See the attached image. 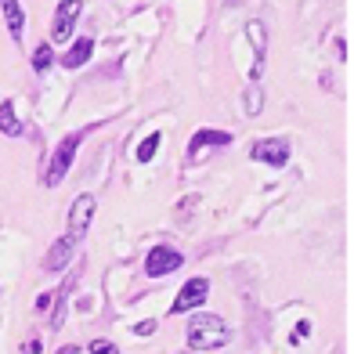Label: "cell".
Wrapping results in <instances>:
<instances>
[{"label": "cell", "instance_id": "cell-1", "mask_svg": "<svg viewBox=\"0 0 354 354\" xmlns=\"http://www.w3.org/2000/svg\"><path fill=\"white\" fill-rule=\"evenodd\" d=\"M232 340L228 326H224V318L217 315H196L188 326V344L196 351H214V347H224Z\"/></svg>", "mask_w": 354, "mask_h": 354}, {"label": "cell", "instance_id": "cell-2", "mask_svg": "<svg viewBox=\"0 0 354 354\" xmlns=\"http://www.w3.org/2000/svg\"><path fill=\"white\" fill-rule=\"evenodd\" d=\"M80 138H84V134H69V138H62L55 145L51 159H47V174H44V185L47 188H55V185L66 181V174H69L73 159H76V149H80Z\"/></svg>", "mask_w": 354, "mask_h": 354}, {"label": "cell", "instance_id": "cell-3", "mask_svg": "<svg viewBox=\"0 0 354 354\" xmlns=\"http://www.w3.org/2000/svg\"><path fill=\"white\" fill-rule=\"evenodd\" d=\"M80 11H84V4H80V0H62V4H58L55 22H51V40H55V44H66V40L73 37Z\"/></svg>", "mask_w": 354, "mask_h": 354}, {"label": "cell", "instance_id": "cell-4", "mask_svg": "<svg viewBox=\"0 0 354 354\" xmlns=\"http://www.w3.org/2000/svg\"><path fill=\"white\" fill-rule=\"evenodd\" d=\"M181 261L185 257L177 253L174 246H152L149 257H145V271H149L152 279H163V275H170V271L181 268Z\"/></svg>", "mask_w": 354, "mask_h": 354}, {"label": "cell", "instance_id": "cell-5", "mask_svg": "<svg viewBox=\"0 0 354 354\" xmlns=\"http://www.w3.org/2000/svg\"><path fill=\"white\" fill-rule=\"evenodd\" d=\"M250 156L257 159V163H268V167H286L289 163V141L286 138H268V141H257Z\"/></svg>", "mask_w": 354, "mask_h": 354}, {"label": "cell", "instance_id": "cell-6", "mask_svg": "<svg viewBox=\"0 0 354 354\" xmlns=\"http://www.w3.org/2000/svg\"><path fill=\"white\" fill-rule=\"evenodd\" d=\"M206 293H210V282H206V279H188L181 286V293H177L174 304H170V315H185L192 308H199V304L206 300Z\"/></svg>", "mask_w": 354, "mask_h": 354}, {"label": "cell", "instance_id": "cell-7", "mask_svg": "<svg viewBox=\"0 0 354 354\" xmlns=\"http://www.w3.org/2000/svg\"><path fill=\"white\" fill-rule=\"evenodd\" d=\"M91 217H94V196H80V199L73 203V210H69V235H73V239L84 235L87 224H91Z\"/></svg>", "mask_w": 354, "mask_h": 354}, {"label": "cell", "instance_id": "cell-8", "mask_svg": "<svg viewBox=\"0 0 354 354\" xmlns=\"http://www.w3.org/2000/svg\"><path fill=\"white\" fill-rule=\"evenodd\" d=\"M73 250H76V239H73V235L55 239V246H51V253H47L44 268H47V271H62V268H66V264L73 261Z\"/></svg>", "mask_w": 354, "mask_h": 354}, {"label": "cell", "instance_id": "cell-9", "mask_svg": "<svg viewBox=\"0 0 354 354\" xmlns=\"http://www.w3.org/2000/svg\"><path fill=\"white\" fill-rule=\"evenodd\" d=\"M91 55H94V40L91 37H80V40H73L69 51L62 55V66H66V69H80Z\"/></svg>", "mask_w": 354, "mask_h": 354}, {"label": "cell", "instance_id": "cell-10", "mask_svg": "<svg viewBox=\"0 0 354 354\" xmlns=\"http://www.w3.org/2000/svg\"><path fill=\"white\" fill-rule=\"evenodd\" d=\"M0 131H4L8 138H19L22 134V123H19V112H15L11 102L0 105Z\"/></svg>", "mask_w": 354, "mask_h": 354}, {"label": "cell", "instance_id": "cell-11", "mask_svg": "<svg viewBox=\"0 0 354 354\" xmlns=\"http://www.w3.org/2000/svg\"><path fill=\"white\" fill-rule=\"evenodd\" d=\"M232 141V134H224V131H199L196 138H192V149H188V156H196L203 145H228Z\"/></svg>", "mask_w": 354, "mask_h": 354}, {"label": "cell", "instance_id": "cell-12", "mask_svg": "<svg viewBox=\"0 0 354 354\" xmlns=\"http://www.w3.org/2000/svg\"><path fill=\"white\" fill-rule=\"evenodd\" d=\"M4 19H8L11 37L19 40L22 37V4H19V0H4Z\"/></svg>", "mask_w": 354, "mask_h": 354}, {"label": "cell", "instance_id": "cell-13", "mask_svg": "<svg viewBox=\"0 0 354 354\" xmlns=\"http://www.w3.org/2000/svg\"><path fill=\"white\" fill-rule=\"evenodd\" d=\"M159 141H163V138L152 134V138H145V141L138 145V159H141V163H152V156L159 152Z\"/></svg>", "mask_w": 354, "mask_h": 354}, {"label": "cell", "instance_id": "cell-14", "mask_svg": "<svg viewBox=\"0 0 354 354\" xmlns=\"http://www.w3.org/2000/svg\"><path fill=\"white\" fill-rule=\"evenodd\" d=\"M51 62H55L51 44H40V47H37V55H33V69H37V73H44V69H51Z\"/></svg>", "mask_w": 354, "mask_h": 354}, {"label": "cell", "instance_id": "cell-15", "mask_svg": "<svg viewBox=\"0 0 354 354\" xmlns=\"http://www.w3.org/2000/svg\"><path fill=\"white\" fill-rule=\"evenodd\" d=\"M261 102H264V98H261V91L250 87V91H246V112H250V116H261V109H264Z\"/></svg>", "mask_w": 354, "mask_h": 354}, {"label": "cell", "instance_id": "cell-16", "mask_svg": "<svg viewBox=\"0 0 354 354\" xmlns=\"http://www.w3.org/2000/svg\"><path fill=\"white\" fill-rule=\"evenodd\" d=\"M87 351H91V354H120V347H116V344H109V340H94Z\"/></svg>", "mask_w": 354, "mask_h": 354}, {"label": "cell", "instance_id": "cell-17", "mask_svg": "<svg viewBox=\"0 0 354 354\" xmlns=\"http://www.w3.org/2000/svg\"><path fill=\"white\" fill-rule=\"evenodd\" d=\"M156 329H159V322H156V318H145V322H138V326H134L138 336H152Z\"/></svg>", "mask_w": 354, "mask_h": 354}, {"label": "cell", "instance_id": "cell-18", "mask_svg": "<svg viewBox=\"0 0 354 354\" xmlns=\"http://www.w3.org/2000/svg\"><path fill=\"white\" fill-rule=\"evenodd\" d=\"M40 351H44V344H40V340H26L19 354H40Z\"/></svg>", "mask_w": 354, "mask_h": 354}, {"label": "cell", "instance_id": "cell-19", "mask_svg": "<svg viewBox=\"0 0 354 354\" xmlns=\"http://www.w3.org/2000/svg\"><path fill=\"white\" fill-rule=\"evenodd\" d=\"M308 333H311V322H300V326H297V333H293V344H297V340H304Z\"/></svg>", "mask_w": 354, "mask_h": 354}, {"label": "cell", "instance_id": "cell-20", "mask_svg": "<svg viewBox=\"0 0 354 354\" xmlns=\"http://www.w3.org/2000/svg\"><path fill=\"white\" fill-rule=\"evenodd\" d=\"M47 308H51V293H44V297H40V300H37V311H40V315H44V311H47Z\"/></svg>", "mask_w": 354, "mask_h": 354}, {"label": "cell", "instance_id": "cell-21", "mask_svg": "<svg viewBox=\"0 0 354 354\" xmlns=\"http://www.w3.org/2000/svg\"><path fill=\"white\" fill-rule=\"evenodd\" d=\"M58 354H76V347H62Z\"/></svg>", "mask_w": 354, "mask_h": 354}]
</instances>
